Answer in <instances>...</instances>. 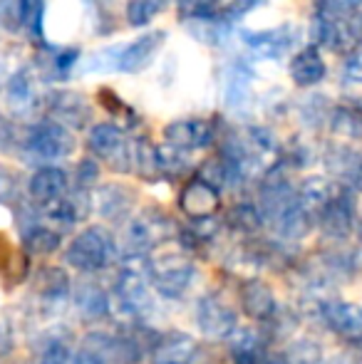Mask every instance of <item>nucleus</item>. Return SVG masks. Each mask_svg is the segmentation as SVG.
Masks as SVG:
<instances>
[{
    "label": "nucleus",
    "mask_w": 362,
    "mask_h": 364,
    "mask_svg": "<svg viewBox=\"0 0 362 364\" xmlns=\"http://www.w3.org/2000/svg\"><path fill=\"white\" fill-rule=\"evenodd\" d=\"M115 258L117 240L105 225H87L65 248V263L82 275H97L112 268Z\"/></svg>",
    "instance_id": "obj_1"
},
{
    "label": "nucleus",
    "mask_w": 362,
    "mask_h": 364,
    "mask_svg": "<svg viewBox=\"0 0 362 364\" xmlns=\"http://www.w3.org/2000/svg\"><path fill=\"white\" fill-rule=\"evenodd\" d=\"M179 225L166 211L156 206H147L137 211L134 216L124 223V243L122 253H144L149 255L154 248L164 245L166 240L176 238Z\"/></svg>",
    "instance_id": "obj_2"
},
{
    "label": "nucleus",
    "mask_w": 362,
    "mask_h": 364,
    "mask_svg": "<svg viewBox=\"0 0 362 364\" xmlns=\"http://www.w3.org/2000/svg\"><path fill=\"white\" fill-rule=\"evenodd\" d=\"M75 146H78V139H75L73 132L60 124V122L45 117V119L30 124L28 129H23L20 151L28 154L35 161H43V166H48L53 161L68 159L75 151Z\"/></svg>",
    "instance_id": "obj_3"
},
{
    "label": "nucleus",
    "mask_w": 362,
    "mask_h": 364,
    "mask_svg": "<svg viewBox=\"0 0 362 364\" xmlns=\"http://www.w3.org/2000/svg\"><path fill=\"white\" fill-rule=\"evenodd\" d=\"M196 265L188 253H161L149 263V283L164 300H181L193 285Z\"/></svg>",
    "instance_id": "obj_4"
},
{
    "label": "nucleus",
    "mask_w": 362,
    "mask_h": 364,
    "mask_svg": "<svg viewBox=\"0 0 362 364\" xmlns=\"http://www.w3.org/2000/svg\"><path fill=\"white\" fill-rule=\"evenodd\" d=\"M87 149L95 161H102L117 173H132V139L112 122H100L90 129Z\"/></svg>",
    "instance_id": "obj_5"
},
{
    "label": "nucleus",
    "mask_w": 362,
    "mask_h": 364,
    "mask_svg": "<svg viewBox=\"0 0 362 364\" xmlns=\"http://www.w3.org/2000/svg\"><path fill=\"white\" fill-rule=\"evenodd\" d=\"M315 228L333 243H345L358 230V193L340 183L333 201L315 216Z\"/></svg>",
    "instance_id": "obj_6"
},
{
    "label": "nucleus",
    "mask_w": 362,
    "mask_h": 364,
    "mask_svg": "<svg viewBox=\"0 0 362 364\" xmlns=\"http://www.w3.org/2000/svg\"><path fill=\"white\" fill-rule=\"evenodd\" d=\"M193 320L208 340H226L238 327V315L228 302H223L216 292H206L193 305Z\"/></svg>",
    "instance_id": "obj_7"
},
{
    "label": "nucleus",
    "mask_w": 362,
    "mask_h": 364,
    "mask_svg": "<svg viewBox=\"0 0 362 364\" xmlns=\"http://www.w3.org/2000/svg\"><path fill=\"white\" fill-rule=\"evenodd\" d=\"M137 206V193L124 183H97L92 188V213L107 223H127Z\"/></svg>",
    "instance_id": "obj_8"
},
{
    "label": "nucleus",
    "mask_w": 362,
    "mask_h": 364,
    "mask_svg": "<svg viewBox=\"0 0 362 364\" xmlns=\"http://www.w3.org/2000/svg\"><path fill=\"white\" fill-rule=\"evenodd\" d=\"M38 73L33 68H23L13 73L5 82V105H8L10 114L15 117H28L35 114L40 107H45V97L38 92Z\"/></svg>",
    "instance_id": "obj_9"
},
{
    "label": "nucleus",
    "mask_w": 362,
    "mask_h": 364,
    "mask_svg": "<svg viewBox=\"0 0 362 364\" xmlns=\"http://www.w3.org/2000/svg\"><path fill=\"white\" fill-rule=\"evenodd\" d=\"M33 292L45 312H60L73 300V280H70L68 270L60 265H45L35 275Z\"/></svg>",
    "instance_id": "obj_10"
},
{
    "label": "nucleus",
    "mask_w": 362,
    "mask_h": 364,
    "mask_svg": "<svg viewBox=\"0 0 362 364\" xmlns=\"http://www.w3.org/2000/svg\"><path fill=\"white\" fill-rule=\"evenodd\" d=\"M241 40L258 58L280 60L298 45L300 30L295 25H280V28L271 30H241Z\"/></svg>",
    "instance_id": "obj_11"
},
{
    "label": "nucleus",
    "mask_w": 362,
    "mask_h": 364,
    "mask_svg": "<svg viewBox=\"0 0 362 364\" xmlns=\"http://www.w3.org/2000/svg\"><path fill=\"white\" fill-rule=\"evenodd\" d=\"M166 144L181 149V151H201L216 141V124L201 117H188V119H174L164 127Z\"/></svg>",
    "instance_id": "obj_12"
},
{
    "label": "nucleus",
    "mask_w": 362,
    "mask_h": 364,
    "mask_svg": "<svg viewBox=\"0 0 362 364\" xmlns=\"http://www.w3.org/2000/svg\"><path fill=\"white\" fill-rule=\"evenodd\" d=\"M45 109L50 119L60 122L68 129H85L92 119V107L85 95L73 90H53L45 97Z\"/></svg>",
    "instance_id": "obj_13"
},
{
    "label": "nucleus",
    "mask_w": 362,
    "mask_h": 364,
    "mask_svg": "<svg viewBox=\"0 0 362 364\" xmlns=\"http://www.w3.org/2000/svg\"><path fill=\"white\" fill-rule=\"evenodd\" d=\"M320 320L340 340L353 342V345L362 342V305H358V302L333 297L320 310Z\"/></svg>",
    "instance_id": "obj_14"
},
{
    "label": "nucleus",
    "mask_w": 362,
    "mask_h": 364,
    "mask_svg": "<svg viewBox=\"0 0 362 364\" xmlns=\"http://www.w3.org/2000/svg\"><path fill=\"white\" fill-rule=\"evenodd\" d=\"M179 211L186 216V220H201V218H213L221 208V191L211 183H206L203 178H188L179 191Z\"/></svg>",
    "instance_id": "obj_15"
},
{
    "label": "nucleus",
    "mask_w": 362,
    "mask_h": 364,
    "mask_svg": "<svg viewBox=\"0 0 362 364\" xmlns=\"http://www.w3.org/2000/svg\"><path fill=\"white\" fill-rule=\"evenodd\" d=\"M238 300H241V310L248 320L256 325H268L275 315H278V300L275 292L266 280L261 278H246L238 285Z\"/></svg>",
    "instance_id": "obj_16"
},
{
    "label": "nucleus",
    "mask_w": 362,
    "mask_h": 364,
    "mask_svg": "<svg viewBox=\"0 0 362 364\" xmlns=\"http://www.w3.org/2000/svg\"><path fill=\"white\" fill-rule=\"evenodd\" d=\"M166 33L164 30H149V33L139 35L132 43L122 45L119 58H117V70L124 75H137L144 68H149L154 63L156 53L164 48Z\"/></svg>",
    "instance_id": "obj_17"
},
{
    "label": "nucleus",
    "mask_w": 362,
    "mask_h": 364,
    "mask_svg": "<svg viewBox=\"0 0 362 364\" xmlns=\"http://www.w3.org/2000/svg\"><path fill=\"white\" fill-rule=\"evenodd\" d=\"M70 188H73L70 186V173L65 171V168L48 164V166L35 168V173L30 176L28 196L35 206L43 208V206H48V203H55L63 196H68Z\"/></svg>",
    "instance_id": "obj_18"
},
{
    "label": "nucleus",
    "mask_w": 362,
    "mask_h": 364,
    "mask_svg": "<svg viewBox=\"0 0 362 364\" xmlns=\"http://www.w3.org/2000/svg\"><path fill=\"white\" fill-rule=\"evenodd\" d=\"M20 240H23V250L30 255H53L63 245V233L53 225H48L40 218L38 206L33 208L28 218L20 223Z\"/></svg>",
    "instance_id": "obj_19"
},
{
    "label": "nucleus",
    "mask_w": 362,
    "mask_h": 364,
    "mask_svg": "<svg viewBox=\"0 0 362 364\" xmlns=\"http://www.w3.org/2000/svg\"><path fill=\"white\" fill-rule=\"evenodd\" d=\"M313 35L318 45H323V48L333 50V53H340V55H353L355 50L360 48L353 30H350V18H325V15H315Z\"/></svg>",
    "instance_id": "obj_20"
},
{
    "label": "nucleus",
    "mask_w": 362,
    "mask_h": 364,
    "mask_svg": "<svg viewBox=\"0 0 362 364\" xmlns=\"http://www.w3.org/2000/svg\"><path fill=\"white\" fill-rule=\"evenodd\" d=\"M325 166L340 183L362 193V149L330 146L325 154Z\"/></svg>",
    "instance_id": "obj_21"
},
{
    "label": "nucleus",
    "mask_w": 362,
    "mask_h": 364,
    "mask_svg": "<svg viewBox=\"0 0 362 364\" xmlns=\"http://www.w3.org/2000/svg\"><path fill=\"white\" fill-rule=\"evenodd\" d=\"M198 352V342L186 332H164L159 335L151 352V364H191Z\"/></svg>",
    "instance_id": "obj_22"
},
{
    "label": "nucleus",
    "mask_w": 362,
    "mask_h": 364,
    "mask_svg": "<svg viewBox=\"0 0 362 364\" xmlns=\"http://www.w3.org/2000/svg\"><path fill=\"white\" fill-rule=\"evenodd\" d=\"M73 302L85 320L97 322L112 317V295L95 280H82L78 288L73 285Z\"/></svg>",
    "instance_id": "obj_23"
},
{
    "label": "nucleus",
    "mask_w": 362,
    "mask_h": 364,
    "mask_svg": "<svg viewBox=\"0 0 362 364\" xmlns=\"http://www.w3.org/2000/svg\"><path fill=\"white\" fill-rule=\"evenodd\" d=\"M288 73H290V80L298 87L320 85V82L325 80V75H328V65H325L318 45H308V48L298 50V53L293 55V60H290Z\"/></svg>",
    "instance_id": "obj_24"
},
{
    "label": "nucleus",
    "mask_w": 362,
    "mask_h": 364,
    "mask_svg": "<svg viewBox=\"0 0 362 364\" xmlns=\"http://www.w3.org/2000/svg\"><path fill=\"white\" fill-rule=\"evenodd\" d=\"M295 191H298L300 206H303L315 220V216H318V213L333 201L335 193L340 191V181H333L330 176H308L300 181V186H295Z\"/></svg>",
    "instance_id": "obj_25"
},
{
    "label": "nucleus",
    "mask_w": 362,
    "mask_h": 364,
    "mask_svg": "<svg viewBox=\"0 0 362 364\" xmlns=\"http://www.w3.org/2000/svg\"><path fill=\"white\" fill-rule=\"evenodd\" d=\"M132 171L142 178V181H159L161 168H159V146L149 139V136H137L132 139Z\"/></svg>",
    "instance_id": "obj_26"
},
{
    "label": "nucleus",
    "mask_w": 362,
    "mask_h": 364,
    "mask_svg": "<svg viewBox=\"0 0 362 364\" xmlns=\"http://www.w3.org/2000/svg\"><path fill=\"white\" fill-rule=\"evenodd\" d=\"M73 355L75 350L70 345V335L63 330H48L35 347V362L38 364H70Z\"/></svg>",
    "instance_id": "obj_27"
},
{
    "label": "nucleus",
    "mask_w": 362,
    "mask_h": 364,
    "mask_svg": "<svg viewBox=\"0 0 362 364\" xmlns=\"http://www.w3.org/2000/svg\"><path fill=\"white\" fill-rule=\"evenodd\" d=\"M223 225H226L228 230H233L236 235H246V238L258 235L263 228H266L261 211H258V206H256V203H251V201L233 203V206L228 208L226 218H223Z\"/></svg>",
    "instance_id": "obj_28"
},
{
    "label": "nucleus",
    "mask_w": 362,
    "mask_h": 364,
    "mask_svg": "<svg viewBox=\"0 0 362 364\" xmlns=\"http://www.w3.org/2000/svg\"><path fill=\"white\" fill-rule=\"evenodd\" d=\"M328 127L335 136L348 141L362 139V107L360 105H338L330 109Z\"/></svg>",
    "instance_id": "obj_29"
},
{
    "label": "nucleus",
    "mask_w": 362,
    "mask_h": 364,
    "mask_svg": "<svg viewBox=\"0 0 362 364\" xmlns=\"http://www.w3.org/2000/svg\"><path fill=\"white\" fill-rule=\"evenodd\" d=\"M80 63V50L65 48V50H45L40 55V80H65Z\"/></svg>",
    "instance_id": "obj_30"
},
{
    "label": "nucleus",
    "mask_w": 362,
    "mask_h": 364,
    "mask_svg": "<svg viewBox=\"0 0 362 364\" xmlns=\"http://www.w3.org/2000/svg\"><path fill=\"white\" fill-rule=\"evenodd\" d=\"M20 20L30 40L45 43V0H20Z\"/></svg>",
    "instance_id": "obj_31"
},
{
    "label": "nucleus",
    "mask_w": 362,
    "mask_h": 364,
    "mask_svg": "<svg viewBox=\"0 0 362 364\" xmlns=\"http://www.w3.org/2000/svg\"><path fill=\"white\" fill-rule=\"evenodd\" d=\"M223 92H226L223 97H226L228 107H241L248 100V92H251V73L246 68H241V65H233L226 73Z\"/></svg>",
    "instance_id": "obj_32"
},
{
    "label": "nucleus",
    "mask_w": 362,
    "mask_h": 364,
    "mask_svg": "<svg viewBox=\"0 0 362 364\" xmlns=\"http://www.w3.org/2000/svg\"><path fill=\"white\" fill-rule=\"evenodd\" d=\"M164 8H166V0H127L124 18L132 28H147L151 20L159 18Z\"/></svg>",
    "instance_id": "obj_33"
},
{
    "label": "nucleus",
    "mask_w": 362,
    "mask_h": 364,
    "mask_svg": "<svg viewBox=\"0 0 362 364\" xmlns=\"http://www.w3.org/2000/svg\"><path fill=\"white\" fill-rule=\"evenodd\" d=\"M97 102H100L102 109H105L107 114H112L115 119H119V122H122V129H124V127H134L137 122H139L137 112L132 109V107L127 105V102L122 100L119 95H115V92L107 90V87L97 90Z\"/></svg>",
    "instance_id": "obj_34"
},
{
    "label": "nucleus",
    "mask_w": 362,
    "mask_h": 364,
    "mask_svg": "<svg viewBox=\"0 0 362 364\" xmlns=\"http://www.w3.org/2000/svg\"><path fill=\"white\" fill-rule=\"evenodd\" d=\"M221 3L216 0H179V18L193 23H208L218 18Z\"/></svg>",
    "instance_id": "obj_35"
},
{
    "label": "nucleus",
    "mask_w": 362,
    "mask_h": 364,
    "mask_svg": "<svg viewBox=\"0 0 362 364\" xmlns=\"http://www.w3.org/2000/svg\"><path fill=\"white\" fill-rule=\"evenodd\" d=\"M285 357H288L290 364H325L323 362V347L318 345L310 337H300L293 345L285 350Z\"/></svg>",
    "instance_id": "obj_36"
},
{
    "label": "nucleus",
    "mask_w": 362,
    "mask_h": 364,
    "mask_svg": "<svg viewBox=\"0 0 362 364\" xmlns=\"http://www.w3.org/2000/svg\"><path fill=\"white\" fill-rule=\"evenodd\" d=\"M188 154L181 151V149L171 146V144H161L159 146V168H161V178H174L181 176L188 168Z\"/></svg>",
    "instance_id": "obj_37"
},
{
    "label": "nucleus",
    "mask_w": 362,
    "mask_h": 364,
    "mask_svg": "<svg viewBox=\"0 0 362 364\" xmlns=\"http://www.w3.org/2000/svg\"><path fill=\"white\" fill-rule=\"evenodd\" d=\"M362 0H318V13L325 18H353L360 13Z\"/></svg>",
    "instance_id": "obj_38"
},
{
    "label": "nucleus",
    "mask_w": 362,
    "mask_h": 364,
    "mask_svg": "<svg viewBox=\"0 0 362 364\" xmlns=\"http://www.w3.org/2000/svg\"><path fill=\"white\" fill-rule=\"evenodd\" d=\"M75 183L78 188H85V191H92V188L100 183V161H95L92 156L82 159L78 164V173H75Z\"/></svg>",
    "instance_id": "obj_39"
},
{
    "label": "nucleus",
    "mask_w": 362,
    "mask_h": 364,
    "mask_svg": "<svg viewBox=\"0 0 362 364\" xmlns=\"http://www.w3.org/2000/svg\"><path fill=\"white\" fill-rule=\"evenodd\" d=\"M258 3H263V0H228V3L221 5V10H218V20H221L223 25L236 23V20H241L243 15L251 13Z\"/></svg>",
    "instance_id": "obj_40"
},
{
    "label": "nucleus",
    "mask_w": 362,
    "mask_h": 364,
    "mask_svg": "<svg viewBox=\"0 0 362 364\" xmlns=\"http://www.w3.org/2000/svg\"><path fill=\"white\" fill-rule=\"evenodd\" d=\"M0 28L8 33H23L20 0H0Z\"/></svg>",
    "instance_id": "obj_41"
},
{
    "label": "nucleus",
    "mask_w": 362,
    "mask_h": 364,
    "mask_svg": "<svg viewBox=\"0 0 362 364\" xmlns=\"http://www.w3.org/2000/svg\"><path fill=\"white\" fill-rule=\"evenodd\" d=\"M15 350V340H13V330H10L8 322L0 320V362L8 360Z\"/></svg>",
    "instance_id": "obj_42"
},
{
    "label": "nucleus",
    "mask_w": 362,
    "mask_h": 364,
    "mask_svg": "<svg viewBox=\"0 0 362 364\" xmlns=\"http://www.w3.org/2000/svg\"><path fill=\"white\" fill-rule=\"evenodd\" d=\"M345 75H348L350 82H360L362 85V48H358L348 58V63H345Z\"/></svg>",
    "instance_id": "obj_43"
},
{
    "label": "nucleus",
    "mask_w": 362,
    "mask_h": 364,
    "mask_svg": "<svg viewBox=\"0 0 362 364\" xmlns=\"http://www.w3.org/2000/svg\"><path fill=\"white\" fill-rule=\"evenodd\" d=\"M10 193H13V176L5 168H0V201L8 198Z\"/></svg>",
    "instance_id": "obj_44"
},
{
    "label": "nucleus",
    "mask_w": 362,
    "mask_h": 364,
    "mask_svg": "<svg viewBox=\"0 0 362 364\" xmlns=\"http://www.w3.org/2000/svg\"><path fill=\"white\" fill-rule=\"evenodd\" d=\"M350 30H353L355 40H358V45L362 48V10H360V13H355L353 18H350Z\"/></svg>",
    "instance_id": "obj_45"
},
{
    "label": "nucleus",
    "mask_w": 362,
    "mask_h": 364,
    "mask_svg": "<svg viewBox=\"0 0 362 364\" xmlns=\"http://www.w3.org/2000/svg\"><path fill=\"white\" fill-rule=\"evenodd\" d=\"M10 75H5V60L0 58V87H3V82H8Z\"/></svg>",
    "instance_id": "obj_46"
},
{
    "label": "nucleus",
    "mask_w": 362,
    "mask_h": 364,
    "mask_svg": "<svg viewBox=\"0 0 362 364\" xmlns=\"http://www.w3.org/2000/svg\"><path fill=\"white\" fill-rule=\"evenodd\" d=\"M358 233H360V238H362V220H358Z\"/></svg>",
    "instance_id": "obj_47"
},
{
    "label": "nucleus",
    "mask_w": 362,
    "mask_h": 364,
    "mask_svg": "<svg viewBox=\"0 0 362 364\" xmlns=\"http://www.w3.org/2000/svg\"><path fill=\"white\" fill-rule=\"evenodd\" d=\"M216 3H221V0H216Z\"/></svg>",
    "instance_id": "obj_48"
}]
</instances>
